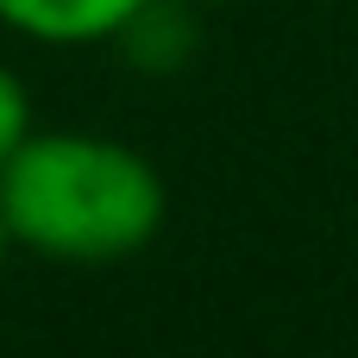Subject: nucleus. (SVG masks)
Masks as SVG:
<instances>
[{
	"mask_svg": "<svg viewBox=\"0 0 358 358\" xmlns=\"http://www.w3.org/2000/svg\"><path fill=\"white\" fill-rule=\"evenodd\" d=\"M25 138H31V101H25V82L0 63V170Z\"/></svg>",
	"mask_w": 358,
	"mask_h": 358,
	"instance_id": "nucleus-3",
	"label": "nucleus"
},
{
	"mask_svg": "<svg viewBox=\"0 0 358 358\" xmlns=\"http://www.w3.org/2000/svg\"><path fill=\"white\" fill-rule=\"evenodd\" d=\"M0 258H6V220H0Z\"/></svg>",
	"mask_w": 358,
	"mask_h": 358,
	"instance_id": "nucleus-4",
	"label": "nucleus"
},
{
	"mask_svg": "<svg viewBox=\"0 0 358 358\" xmlns=\"http://www.w3.org/2000/svg\"><path fill=\"white\" fill-rule=\"evenodd\" d=\"M145 13L151 0H0V25L44 44H94V38L132 31Z\"/></svg>",
	"mask_w": 358,
	"mask_h": 358,
	"instance_id": "nucleus-2",
	"label": "nucleus"
},
{
	"mask_svg": "<svg viewBox=\"0 0 358 358\" xmlns=\"http://www.w3.org/2000/svg\"><path fill=\"white\" fill-rule=\"evenodd\" d=\"M0 220L6 239L69 258L113 264L157 239L164 227V176L145 151L94 132L25 138L0 170Z\"/></svg>",
	"mask_w": 358,
	"mask_h": 358,
	"instance_id": "nucleus-1",
	"label": "nucleus"
}]
</instances>
